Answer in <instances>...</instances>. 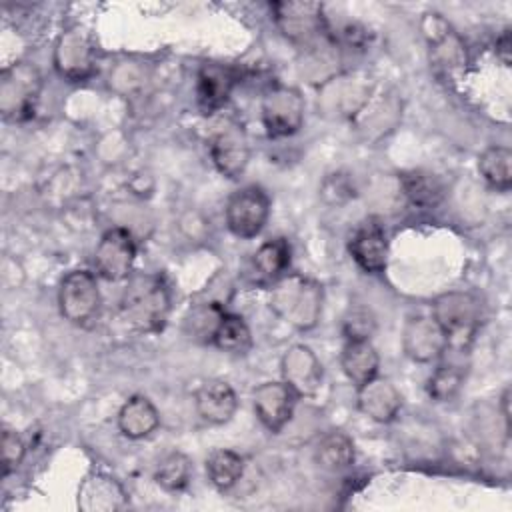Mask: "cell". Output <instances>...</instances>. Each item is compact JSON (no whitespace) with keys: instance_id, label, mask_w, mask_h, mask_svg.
<instances>
[{"instance_id":"obj_18","label":"cell","mask_w":512,"mask_h":512,"mask_svg":"<svg viewBox=\"0 0 512 512\" xmlns=\"http://www.w3.org/2000/svg\"><path fill=\"white\" fill-rule=\"evenodd\" d=\"M194 404L202 420H206L208 424L220 426L230 422L232 416L236 414L238 398L234 388L226 380L210 378L196 388Z\"/></svg>"},{"instance_id":"obj_28","label":"cell","mask_w":512,"mask_h":512,"mask_svg":"<svg viewBox=\"0 0 512 512\" xmlns=\"http://www.w3.org/2000/svg\"><path fill=\"white\" fill-rule=\"evenodd\" d=\"M290 266V244L286 238H272L254 252V268L270 280H278Z\"/></svg>"},{"instance_id":"obj_32","label":"cell","mask_w":512,"mask_h":512,"mask_svg":"<svg viewBox=\"0 0 512 512\" xmlns=\"http://www.w3.org/2000/svg\"><path fill=\"white\" fill-rule=\"evenodd\" d=\"M342 332L348 340H370L376 332V318L366 306H350L342 316Z\"/></svg>"},{"instance_id":"obj_24","label":"cell","mask_w":512,"mask_h":512,"mask_svg":"<svg viewBox=\"0 0 512 512\" xmlns=\"http://www.w3.org/2000/svg\"><path fill=\"white\" fill-rule=\"evenodd\" d=\"M314 458L324 470H330V472L346 470L354 464V458H356L354 442L346 432L330 430L318 440Z\"/></svg>"},{"instance_id":"obj_6","label":"cell","mask_w":512,"mask_h":512,"mask_svg":"<svg viewBox=\"0 0 512 512\" xmlns=\"http://www.w3.org/2000/svg\"><path fill=\"white\" fill-rule=\"evenodd\" d=\"M304 98L296 88L276 86L262 98V124L270 138L296 134L304 124Z\"/></svg>"},{"instance_id":"obj_26","label":"cell","mask_w":512,"mask_h":512,"mask_svg":"<svg viewBox=\"0 0 512 512\" xmlns=\"http://www.w3.org/2000/svg\"><path fill=\"white\" fill-rule=\"evenodd\" d=\"M212 344L228 354H246L252 348V332L242 316L224 312Z\"/></svg>"},{"instance_id":"obj_21","label":"cell","mask_w":512,"mask_h":512,"mask_svg":"<svg viewBox=\"0 0 512 512\" xmlns=\"http://www.w3.org/2000/svg\"><path fill=\"white\" fill-rule=\"evenodd\" d=\"M160 426V414L150 398L130 396L118 410V428L130 440H142Z\"/></svg>"},{"instance_id":"obj_16","label":"cell","mask_w":512,"mask_h":512,"mask_svg":"<svg viewBox=\"0 0 512 512\" xmlns=\"http://www.w3.org/2000/svg\"><path fill=\"white\" fill-rule=\"evenodd\" d=\"M422 34L430 46L432 60L436 66H444L446 70L464 66L466 64V50L462 40L456 36L452 26L446 18H442L438 12L424 14L420 22Z\"/></svg>"},{"instance_id":"obj_25","label":"cell","mask_w":512,"mask_h":512,"mask_svg":"<svg viewBox=\"0 0 512 512\" xmlns=\"http://www.w3.org/2000/svg\"><path fill=\"white\" fill-rule=\"evenodd\" d=\"M482 178L496 190L506 192L512 186V152L506 146H490L478 156Z\"/></svg>"},{"instance_id":"obj_5","label":"cell","mask_w":512,"mask_h":512,"mask_svg":"<svg viewBox=\"0 0 512 512\" xmlns=\"http://www.w3.org/2000/svg\"><path fill=\"white\" fill-rule=\"evenodd\" d=\"M270 216V198L260 186H244L226 202V226L236 238L258 236Z\"/></svg>"},{"instance_id":"obj_4","label":"cell","mask_w":512,"mask_h":512,"mask_svg":"<svg viewBox=\"0 0 512 512\" xmlns=\"http://www.w3.org/2000/svg\"><path fill=\"white\" fill-rule=\"evenodd\" d=\"M42 90V76L30 62H14L0 76V110L8 120H26L34 114Z\"/></svg>"},{"instance_id":"obj_10","label":"cell","mask_w":512,"mask_h":512,"mask_svg":"<svg viewBox=\"0 0 512 512\" xmlns=\"http://www.w3.org/2000/svg\"><path fill=\"white\" fill-rule=\"evenodd\" d=\"M54 66L60 76L82 82L96 72V46L82 28L66 30L54 46Z\"/></svg>"},{"instance_id":"obj_15","label":"cell","mask_w":512,"mask_h":512,"mask_svg":"<svg viewBox=\"0 0 512 512\" xmlns=\"http://www.w3.org/2000/svg\"><path fill=\"white\" fill-rule=\"evenodd\" d=\"M348 250L354 262L368 274H378L388 264V240L382 224L376 218H366L352 232Z\"/></svg>"},{"instance_id":"obj_31","label":"cell","mask_w":512,"mask_h":512,"mask_svg":"<svg viewBox=\"0 0 512 512\" xmlns=\"http://www.w3.org/2000/svg\"><path fill=\"white\" fill-rule=\"evenodd\" d=\"M192 476V464L186 454L170 452L166 454L154 472L156 484L166 492H178L188 486Z\"/></svg>"},{"instance_id":"obj_9","label":"cell","mask_w":512,"mask_h":512,"mask_svg":"<svg viewBox=\"0 0 512 512\" xmlns=\"http://www.w3.org/2000/svg\"><path fill=\"white\" fill-rule=\"evenodd\" d=\"M208 148L210 158L222 176L236 180L244 174L250 160V142L242 124L224 120L210 136Z\"/></svg>"},{"instance_id":"obj_3","label":"cell","mask_w":512,"mask_h":512,"mask_svg":"<svg viewBox=\"0 0 512 512\" xmlns=\"http://www.w3.org/2000/svg\"><path fill=\"white\" fill-rule=\"evenodd\" d=\"M432 318L446 334L448 350L464 352L474 342L480 326V302L470 292L450 290L434 298Z\"/></svg>"},{"instance_id":"obj_14","label":"cell","mask_w":512,"mask_h":512,"mask_svg":"<svg viewBox=\"0 0 512 512\" xmlns=\"http://www.w3.org/2000/svg\"><path fill=\"white\" fill-rule=\"evenodd\" d=\"M294 390L282 382H262L252 392L254 412L262 426L270 432H280L292 418L296 406Z\"/></svg>"},{"instance_id":"obj_13","label":"cell","mask_w":512,"mask_h":512,"mask_svg":"<svg viewBox=\"0 0 512 512\" xmlns=\"http://www.w3.org/2000/svg\"><path fill=\"white\" fill-rule=\"evenodd\" d=\"M402 350L418 364L434 362L448 350L446 334L432 316H412L402 328Z\"/></svg>"},{"instance_id":"obj_11","label":"cell","mask_w":512,"mask_h":512,"mask_svg":"<svg viewBox=\"0 0 512 512\" xmlns=\"http://www.w3.org/2000/svg\"><path fill=\"white\" fill-rule=\"evenodd\" d=\"M136 260V244L132 234L122 228H110L102 234L96 250H94V266L96 272L110 282L126 280L132 272Z\"/></svg>"},{"instance_id":"obj_34","label":"cell","mask_w":512,"mask_h":512,"mask_svg":"<svg viewBox=\"0 0 512 512\" xmlns=\"http://www.w3.org/2000/svg\"><path fill=\"white\" fill-rule=\"evenodd\" d=\"M510 52H512L510 28H504L502 34L496 38V58H498L504 66H510Z\"/></svg>"},{"instance_id":"obj_35","label":"cell","mask_w":512,"mask_h":512,"mask_svg":"<svg viewBox=\"0 0 512 512\" xmlns=\"http://www.w3.org/2000/svg\"><path fill=\"white\" fill-rule=\"evenodd\" d=\"M500 410H502V418H504V430H506V434H510V388H504V392L500 396Z\"/></svg>"},{"instance_id":"obj_19","label":"cell","mask_w":512,"mask_h":512,"mask_svg":"<svg viewBox=\"0 0 512 512\" xmlns=\"http://www.w3.org/2000/svg\"><path fill=\"white\" fill-rule=\"evenodd\" d=\"M236 70L218 62H206L198 70V82H196V94H198V106L204 114H212L220 110L236 84Z\"/></svg>"},{"instance_id":"obj_23","label":"cell","mask_w":512,"mask_h":512,"mask_svg":"<svg viewBox=\"0 0 512 512\" xmlns=\"http://www.w3.org/2000/svg\"><path fill=\"white\" fill-rule=\"evenodd\" d=\"M400 186L410 204L418 208H434L444 200V182L428 170H408L400 174Z\"/></svg>"},{"instance_id":"obj_33","label":"cell","mask_w":512,"mask_h":512,"mask_svg":"<svg viewBox=\"0 0 512 512\" xmlns=\"http://www.w3.org/2000/svg\"><path fill=\"white\" fill-rule=\"evenodd\" d=\"M0 446H2V474L6 476L22 462L24 452H26V444L16 432L4 430Z\"/></svg>"},{"instance_id":"obj_2","label":"cell","mask_w":512,"mask_h":512,"mask_svg":"<svg viewBox=\"0 0 512 512\" xmlns=\"http://www.w3.org/2000/svg\"><path fill=\"white\" fill-rule=\"evenodd\" d=\"M170 314V288L162 276H136L130 280L120 316L136 332H158Z\"/></svg>"},{"instance_id":"obj_22","label":"cell","mask_w":512,"mask_h":512,"mask_svg":"<svg viewBox=\"0 0 512 512\" xmlns=\"http://www.w3.org/2000/svg\"><path fill=\"white\" fill-rule=\"evenodd\" d=\"M340 366L346 378L358 388L378 376L380 356L370 340H348L340 354Z\"/></svg>"},{"instance_id":"obj_29","label":"cell","mask_w":512,"mask_h":512,"mask_svg":"<svg viewBox=\"0 0 512 512\" xmlns=\"http://www.w3.org/2000/svg\"><path fill=\"white\" fill-rule=\"evenodd\" d=\"M224 304L220 300H208L194 306L186 316V330L192 338L202 342H212L214 332L224 316Z\"/></svg>"},{"instance_id":"obj_8","label":"cell","mask_w":512,"mask_h":512,"mask_svg":"<svg viewBox=\"0 0 512 512\" xmlns=\"http://www.w3.org/2000/svg\"><path fill=\"white\" fill-rule=\"evenodd\" d=\"M278 30L294 44H314L324 34L322 4L318 2H274L270 4Z\"/></svg>"},{"instance_id":"obj_30","label":"cell","mask_w":512,"mask_h":512,"mask_svg":"<svg viewBox=\"0 0 512 512\" xmlns=\"http://www.w3.org/2000/svg\"><path fill=\"white\" fill-rule=\"evenodd\" d=\"M466 380V370L460 364H440L428 378V396L434 402H452Z\"/></svg>"},{"instance_id":"obj_7","label":"cell","mask_w":512,"mask_h":512,"mask_svg":"<svg viewBox=\"0 0 512 512\" xmlns=\"http://www.w3.org/2000/svg\"><path fill=\"white\" fill-rule=\"evenodd\" d=\"M60 314L72 324H86L100 308V290L96 276L88 270L68 272L58 288Z\"/></svg>"},{"instance_id":"obj_12","label":"cell","mask_w":512,"mask_h":512,"mask_svg":"<svg viewBox=\"0 0 512 512\" xmlns=\"http://www.w3.org/2000/svg\"><path fill=\"white\" fill-rule=\"evenodd\" d=\"M282 380L294 390L298 398L314 396L322 386V364L314 350L306 344L290 346L280 360Z\"/></svg>"},{"instance_id":"obj_1","label":"cell","mask_w":512,"mask_h":512,"mask_svg":"<svg viewBox=\"0 0 512 512\" xmlns=\"http://www.w3.org/2000/svg\"><path fill=\"white\" fill-rule=\"evenodd\" d=\"M324 290L320 282L302 274L280 276L270 290V310L300 332L312 330L322 316Z\"/></svg>"},{"instance_id":"obj_17","label":"cell","mask_w":512,"mask_h":512,"mask_svg":"<svg viewBox=\"0 0 512 512\" xmlns=\"http://www.w3.org/2000/svg\"><path fill=\"white\" fill-rule=\"evenodd\" d=\"M356 404L358 410L370 420L388 424L398 416L402 408V394L388 378L374 376L372 380L358 386Z\"/></svg>"},{"instance_id":"obj_27","label":"cell","mask_w":512,"mask_h":512,"mask_svg":"<svg viewBox=\"0 0 512 512\" xmlns=\"http://www.w3.org/2000/svg\"><path fill=\"white\" fill-rule=\"evenodd\" d=\"M206 474L218 490H230L244 474V460L234 450H212L206 458Z\"/></svg>"},{"instance_id":"obj_20","label":"cell","mask_w":512,"mask_h":512,"mask_svg":"<svg viewBox=\"0 0 512 512\" xmlns=\"http://www.w3.org/2000/svg\"><path fill=\"white\" fill-rule=\"evenodd\" d=\"M126 504L124 488L108 474L94 472L78 488V508L84 512H114Z\"/></svg>"}]
</instances>
